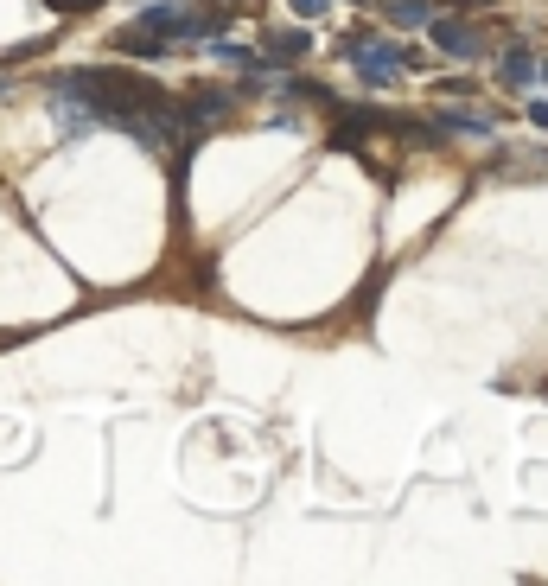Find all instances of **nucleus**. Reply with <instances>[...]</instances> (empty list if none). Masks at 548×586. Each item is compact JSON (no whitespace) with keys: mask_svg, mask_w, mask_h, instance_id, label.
<instances>
[{"mask_svg":"<svg viewBox=\"0 0 548 586\" xmlns=\"http://www.w3.org/2000/svg\"><path fill=\"white\" fill-rule=\"evenodd\" d=\"M427 32H434V45L453 51V58H478V51H485V39H478L472 26H459V20H427Z\"/></svg>","mask_w":548,"mask_h":586,"instance_id":"obj_2","label":"nucleus"},{"mask_svg":"<svg viewBox=\"0 0 548 586\" xmlns=\"http://www.w3.org/2000/svg\"><path fill=\"white\" fill-rule=\"evenodd\" d=\"M211 58H217V64H236V71H255V51L230 45V39H211Z\"/></svg>","mask_w":548,"mask_h":586,"instance_id":"obj_8","label":"nucleus"},{"mask_svg":"<svg viewBox=\"0 0 548 586\" xmlns=\"http://www.w3.org/2000/svg\"><path fill=\"white\" fill-rule=\"evenodd\" d=\"M498 71H504V83H517V90H529V83L542 77V58H536V51H529V45H510Z\"/></svg>","mask_w":548,"mask_h":586,"instance_id":"obj_4","label":"nucleus"},{"mask_svg":"<svg viewBox=\"0 0 548 586\" xmlns=\"http://www.w3.org/2000/svg\"><path fill=\"white\" fill-rule=\"evenodd\" d=\"M357 7H364V0H357Z\"/></svg>","mask_w":548,"mask_h":586,"instance_id":"obj_14","label":"nucleus"},{"mask_svg":"<svg viewBox=\"0 0 548 586\" xmlns=\"http://www.w3.org/2000/svg\"><path fill=\"white\" fill-rule=\"evenodd\" d=\"M115 51H128V58H166V45L160 32H147V26H128V32H115Z\"/></svg>","mask_w":548,"mask_h":586,"instance_id":"obj_5","label":"nucleus"},{"mask_svg":"<svg viewBox=\"0 0 548 586\" xmlns=\"http://www.w3.org/2000/svg\"><path fill=\"white\" fill-rule=\"evenodd\" d=\"M351 64L370 83H396L402 77V45H389V39H351Z\"/></svg>","mask_w":548,"mask_h":586,"instance_id":"obj_1","label":"nucleus"},{"mask_svg":"<svg viewBox=\"0 0 548 586\" xmlns=\"http://www.w3.org/2000/svg\"><path fill=\"white\" fill-rule=\"evenodd\" d=\"M447 128H459V134H491L485 115H447Z\"/></svg>","mask_w":548,"mask_h":586,"instance_id":"obj_9","label":"nucleus"},{"mask_svg":"<svg viewBox=\"0 0 548 586\" xmlns=\"http://www.w3.org/2000/svg\"><path fill=\"white\" fill-rule=\"evenodd\" d=\"M325 7H332V0H294V13H300V20H319Z\"/></svg>","mask_w":548,"mask_h":586,"instance_id":"obj_11","label":"nucleus"},{"mask_svg":"<svg viewBox=\"0 0 548 586\" xmlns=\"http://www.w3.org/2000/svg\"><path fill=\"white\" fill-rule=\"evenodd\" d=\"M529 122H536V128H548V102H529Z\"/></svg>","mask_w":548,"mask_h":586,"instance_id":"obj_12","label":"nucleus"},{"mask_svg":"<svg viewBox=\"0 0 548 586\" xmlns=\"http://www.w3.org/2000/svg\"><path fill=\"white\" fill-rule=\"evenodd\" d=\"M45 7H58V13H90V7H102V0H45Z\"/></svg>","mask_w":548,"mask_h":586,"instance_id":"obj_10","label":"nucleus"},{"mask_svg":"<svg viewBox=\"0 0 548 586\" xmlns=\"http://www.w3.org/2000/svg\"><path fill=\"white\" fill-rule=\"evenodd\" d=\"M268 58H274V64H294V58H306V32H300V26L268 32Z\"/></svg>","mask_w":548,"mask_h":586,"instance_id":"obj_6","label":"nucleus"},{"mask_svg":"<svg viewBox=\"0 0 548 586\" xmlns=\"http://www.w3.org/2000/svg\"><path fill=\"white\" fill-rule=\"evenodd\" d=\"M389 20H396V26H427V20H434V7H427V0H389Z\"/></svg>","mask_w":548,"mask_h":586,"instance_id":"obj_7","label":"nucleus"},{"mask_svg":"<svg viewBox=\"0 0 548 586\" xmlns=\"http://www.w3.org/2000/svg\"><path fill=\"white\" fill-rule=\"evenodd\" d=\"M224 109H230V96H217V90H198V96H185V102H179V122H192V128H211Z\"/></svg>","mask_w":548,"mask_h":586,"instance_id":"obj_3","label":"nucleus"},{"mask_svg":"<svg viewBox=\"0 0 548 586\" xmlns=\"http://www.w3.org/2000/svg\"><path fill=\"white\" fill-rule=\"evenodd\" d=\"M542 77H548V64H542Z\"/></svg>","mask_w":548,"mask_h":586,"instance_id":"obj_13","label":"nucleus"}]
</instances>
